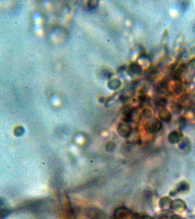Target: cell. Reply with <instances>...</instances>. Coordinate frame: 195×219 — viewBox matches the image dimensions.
Instances as JSON below:
<instances>
[{"mask_svg": "<svg viewBox=\"0 0 195 219\" xmlns=\"http://www.w3.org/2000/svg\"><path fill=\"white\" fill-rule=\"evenodd\" d=\"M162 123L157 119L148 120L145 125V129L150 133H156L162 128Z\"/></svg>", "mask_w": 195, "mask_h": 219, "instance_id": "6da1fadb", "label": "cell"}, {"mask_svg": "<svg viewBox=\"0 0 195 219\" xmlns=\"http://www.w3.org/2000/svg\"><path fill=\"white\" fill-rule=\"evenodd\" d=\"M133 217V214L130 210L126 208L120 207L115 211V219H132Z\"/></svg>", "mask_w": 195, "mask_h": 219, "instance_id": "7a4b0ae2", "label": "cell"}, {"mask_svg": "<svg viewBox=\"0 0 195 219\" xmlns=\"http://www.w3.org/2000/svg\"><path fill=\"white\" fill-rule=\"evenodd\" d=\"M118 132L122 137L127 138L132 133V128L127 123H120L118 127Z\"/></svg>", "mask_w": 195, "mask_h": 219, "instance_id": "3957f363", "label": "cell"}, {"mask_svg": "<svg viewBox=\"0 0 195 219\" xmlns=\"http://www.w3.org/2000/svg\"><path fill=\"white\" fill-rule=\"evenodd\" d=\"M171 208L175 211H183L186 209V205L183 200H174L172 201Z\"/></svg>", "mask_w": 195, "mask_h": 219, "instance_id": "277c9868", "label": "cell"}, {"mask_svg": "<svg viewBox=\"0 0 195 219\" xmlns=\"http://www.w3.org/2000/svg\"><path fill=\"white\" fill-rule=\"evenodd\" d=\"M181 139V135L177 131H172L169 134L168 136V140L170 143L172 144H176L178 143Z\"/></svg>", "mask_w": 195, "mask_h": 219, "instance_id": "5b68a950", "label": "cell"}, {"mask_svg": "<svg viewBox=\"0 0 195 219\" xmlns=\"http://www.w3.org/2000/svg\"><path fill=\"white\" fill-rule=\"evenodd\" d=\"M159 116L160 118L164 122H168L171 118V114L166 110L163 109L161 110L159 113Z\"/></svg>", "mask_w": 195, "mask_h": 219, "instance_id": "8992f818", "label": "cell"}, {"mask_svg": "<svg viewBox=\"0 0 195 219\" xmlns=\"http://www.w3.org/2000/svg\"><path fill=\"white\" fill-rule=\"evenodd\" d=\"M121 85V82L118 79H114L109 82L108 87L111 90H116Z\"/></svg>", "mask_w": 195, "mask_h": 219, "instance_id": "52a82bcc", "label": "cell"}, {"mask_svg": "<svg viewBox=\"0 0 195 219\" xmlns=\"http://www.w3.org/2000/svg\"><path fill=\"white\" fill-rule=\"evenodd\" d=\"M167 87L168 85L166 82H161L156 86V92L160 94L164 93L167 90Z\"/></svg>", "mask_w": 195, "mask_h": 219, "instance_id": "ba28073f", "label": "cell"}, {"mask_svg": "<svg viewBox=\"0 0 195 219\" xmlns=\"http://www.w3.org/2000/svg\"><path fill=\"white\" fill-rule=\"evenodd\" d=\"M171 200L168 197H163L160 201V205L162 208H165L166 207H169L171 208Z\"/></svg>", "mask_w": 195, "mask_h": 219, "instance_id": "9c48e42d", "label": "cell"}, {"mask_svg": "<svg viewBox=\"0 0 195 219\" xmlns=\"http://www.w3.org/2000/svg\"><path fill=\"white\" fill-rule=\"evenodd\" d=\"M129 70L133 72V74H140L142 72V68L140 66V65H138L137 63H133L129 66Z\"/></svg>", "mask_w": 195, "mask_h": 219, "instance_id": "30bf717a", "label": "cell"}, {"mask_svg": "<svg viewBox=\"0 0 195 219\" xmlns=\"http://www.w3.org/2000/svg\"><path fill=\"white\" fill-rule=\"evenodd\" d=\"M188 188H189L188 184L186 182L183 181L179 184V185L177 187V190L179 192H183L184 191L188 190Z\"/></svg>", "mask_w": 195, "mask_h": 219, "instance_id": "8fae6325", "label": "cell"}, {"mask_svg": "<svg viewBox=\"0 0 195 219\" xmlns=\"http://www.w3.org/2000/svg\"><path fill=\"white\" fill-rule=\"evenodd\" d=\"M98 4H99L98 1L95 0H91L88 2L87 6L90 9H95L98 6Z\"/></svg>", "mask_w": 195, "mask_h": 219, "instance_id": "7c38bea8", "label": "cell"}, {"mask_svg": "<svg viewBox=\"0 0 195 219\" xmlns=\"http://www.w3.org/2000/svg\"><path fill=\"white\" fill-rule=\"evenodd\" d=\"M181 107L178 104H175L172 106V111L175 114H178L180 113Z\"/></svg>", "mask_w": 195, "mask_h": 219, "instance_id": "4fadbf2b", "label": "cell"}, {"mask_svg": "<svg viewBox=\"0 0 195 219\" xmlns=\"http://www.w3.org/2000/svg\"><path fill=\"white\" fill-rule=\"evenodd\" d=\"M166 104V101L165 99H159L156 101V106L159 107H164Z\"/></svg>", "mask_w": 195, "mask_h": 219, "instance_id": "5bb4252c", "label": "cell"}, {"mask_svg": "<svg viewBox=\"0 0 195 219\" xmlns=\"http://www.w3.org/2000/svg\"><path fill=\"white\" fill-rule=\"evenodd\" d=\"M115 144L113 142H109L106 145V150H107L109 151H114L115 148Z\"/></svg>", "mask_w": 195, "mask_h": 219, "instance_id": "9a60e30c", "label": "cell"}, {"mask_svg": "<svg viewBox=\"0 0 195 219\" xmlns=\"http://www.w3.org/2000/svg\"><path fill=\"white\" fill-rule=\"evenodd\" d=\"M190 144L189 141H187V139H185L181 144L180 147L181 149H184L188 147V146Z\"/></svg>", "mask_w": 195, "mask_h": 219, "instance_id": "2e32d148", "label": "cell"}, {"mask_svg": "<svg viewBox=\"0 0 195 219\" xmlns=\"http://www.w3.org/2000/svg\"><path fill=\"white\" fill-rule=\"evenodd\" d=\"M181 86L179 85H178V84H177L176 85V89H175V92H176V93L177 94H179L181 92Z\"/></svg>", "mask_w": 195, "mask_h": 219, "instance_id": "e0dca14e", "label": "cell"}, {"mask_svg": "<svg viewBox=\"0 0 195 219\" xmlns=\"http://www.w3.org/2000/svg\"><path fill=\"white\" fill-rule=\"evenodd\" d=\"M138 219H152L150 216H143L140 217H139Z\"/></svg>", "mask_w": 195, "mask_h": 219, "instance_id": "ac0fdd59", "label": "cell"}]
</instances>
